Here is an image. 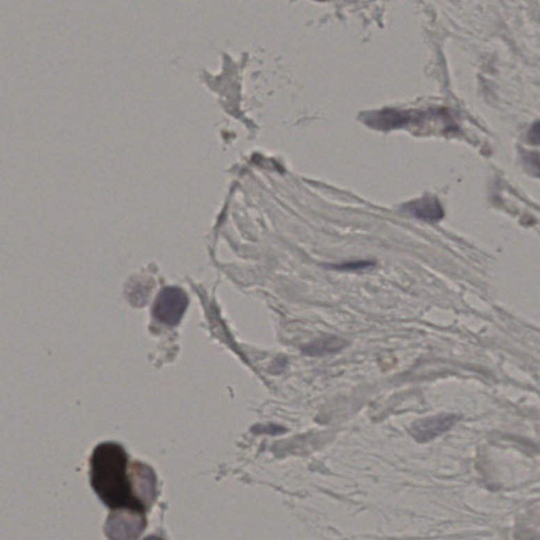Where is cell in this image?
<instances>
[{"instance_id": "30bf717a", "label": "cell", "mask_w": 540, "mask_h": 540, "mask_svg": "<svg viewBox=\"0 0 540 540\" xmlns=\"http://www.w3.org/2000/svg\"><path fill=\"white\" fill-rule=\"evenodd\" d=\"M530 141L533 143L534 145L539 144V127H538V122L534 124L529 133Z\"/></svg>"}, {"instance_id": "ba28073f", "label": "cell", "mask_w": 540, "mask_h": 540, "mask_svg": "<svg viewBox=\"0 0 540 540\" xmlns=\"http://www.w3.org/2000/svg\"><path fill=\"white\" fill-rule=\"evenodd\" d=\"M134 470L136 472V478L138 479V486L141 489L143 498L153 500L155 497V486H157L154 472L142 463L135 464Z\"/></svg>"}, {"instance_id": "52a82bcc", "label": "cell", "mask_w": 540, "mask_h": 540, "mask_svg": "<svg viewBox=\"0 0 540 540\" xmlns=\"http://www.w3.org/2000/svg\"><path fill=\"white\" fill-rule=\"evenodd\" d=\"M347 343L341 338L335 335H327L314 341L304 349V353L310 356H325L339 353L345 349Z\"/></svg>"}, {"instance_id": "3957f363", "label": "cell", "mask_w": 540, "mask_h": 540, "mask_svg": "<svg viewBox=\"0 0 540 540\" xmlns=\"http://www.w3.org/2000/svg\"><path fill=\"white\" fill-rule=\"evenodd\" d=\"M146 521L142 513H116L108 519L106 534L110 540H135L144 531Z\"/></svg>"}, {"instance_id": "8992f818", "label": "cell", "mask_w": 540, "mask_h": 540, "mask_svg": "<svg viewBox=\"0 0 540 540\" xmlns=\"http://www.w3.org/2000/svg\"><path fill=\"white\" fill-rule=\"evenodd\" d=\"M413 120L410 112L384 109L372 112L363 116V122L370 128L377 130H392L408 125Z\"/></svg>"}, {"instance_id": "5b68a950", "label": "cell", "mask_w": 540, "mask_h": 540, "mask_svg": "<svg viewBox=\"0 0 540 540\" xmlns=\"http://www.w3.org/2000/svg\"><path fill=\"white\" fill-rule=\"evenodd\" d=\"M401 210L418 220L431 223V224L439 222L445 216V212L440 202L434 196H424L406 202L401 207Z\"/></svg>"}, {"instance_id": "9c48e42d", "label": "cell", "mask_w": 540, "mask_h": 540, "mask_svg": "<svg viewBox=\"0 0 540 540\" xmlns=\"http://www.w3.org/2000/svg\"><path fill=\"white\" fill-rule=\"evenodd\" d=\"M375 265L376 262L366 260V261L347 262V263L329 266H331V269L339 270V271H359V270L374 267Z\"/></svg>"}, {"instance_id": "7a4b0ae2", "label": "cell", "mask_w": 540, "mask_h": 540, "mask_svg": "<svg viewBox=\"0 0 540 540\" xmlns=\"http://www.w3.org/2000/svg\"><path fill=\"white\" fill-rule=\"evenodd\" d=\"M189 300L187 294L177 287H166L159 292L153 306V315L159 322L175 326L183 318Z\"/></svg>"}, {"instance_id": "277c9868", "label": "cell", "mask_w": 540, "mask_h": 540, "mask_svg": "<svg viewBox=\"0 0 540 540\" xmlns=\"http://www.w3.org/2000/svg\"><path fill=\"white\" fill-rule=\"evenodd\" d=\"M461 417L456 414H439L415 421L410 431L418 443H427L451 429Z\"/></svg>"}, {"instance_id": "6da1fadb", "label": "cell", "mask_w": 540, "mask_h": 540, "mask_svg": "<svg viewBox=\"0 0 540 540\" xmlns=\"http://www.w3.org/2000/svg\"><path fill=\"white\" fill-rule=\"evenodd\" d=\"M90 463L92 488L107 507L114 510L144 512V503L133 495L132 484L127 475L128 458L120 445L107 443L98 445Z\"/></svg>"}, {"instance_id": "8fae6325", "label": "cell", "mask_w": 540, "mask_h": 540, "mask_svg": "<svg viewBox=\"0 0 540 540\" xmlns=\"http://www.w3.org/2000/svg\"><path fill=\"white\" fill-rule=\"evenodd\" d=\"M145 540H161V538L155 537V536H150V537L146 538Z\"/></svg>"}]
</instances>
